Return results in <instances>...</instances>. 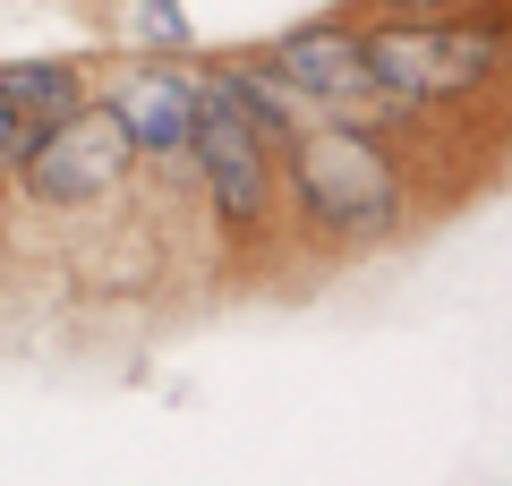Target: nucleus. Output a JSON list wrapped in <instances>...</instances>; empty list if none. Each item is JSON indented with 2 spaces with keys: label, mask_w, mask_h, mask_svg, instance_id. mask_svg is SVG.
Masks as SVG:
<instances>
[{
  "label": "nucleus",
  "mask_w": 512,
  "mask_h": 486,
  "mask_svg": "<svg viewBox=\"0 0 512 486\" xmlns=\"http://www.w3.org/2000/svg\"><path fill=\"white\" fill-rule=\"evenodd\" d=\"M0 103L18 111L26 128H52L86 103V86H77L69 60H18V69H0Z\"/></svg>",
  "instance_id": "obj_7"
},
{
  "label": "nucleus",
  "mask_w": 512,
  "mask_h": 486,
  "mask_svg": "<svg viewBox=\"0 0 512 486\" xmlns=\"http://www.w3.org/2000/svg\"><path fill=\"white\" fill-rule=\"evenodd\" d=\"M146 26H154V35H163V43H180V35H188V26H180V9H171V0H146Z\"/></svg>",
  "instance_id": "obj_9"
},
{
  "label": "nucleus",
  "mask_w": 512,
  "mask_h": 486,
  "mask_svg": "<svg viewBox=\"0 0 512 486\" xmlns=\"http://www.w3.org/2000/svg\"><path fill=\"white\" fill-rule=\"evenodd\" d=\"M274 86L308 94V103H376V69H367V43L342 26H299L274 43Z\"/></svg>",
  "instance_id": "obj_5"
},
{
  "label": "nucleus",
  "mask_w": 512,
  "mask_h": 486,
  "mask_svg": "<svg viewBox=\"0 0 512 486\" xmlns=\"http://www.w3.org/2000/svg\"><path fill=\"white\" fill-rule=\"evenodd\" d=\"M376 94L393 103H436V94H470L495 77V26H393L367 43Z\"/></svg>",
  "instance_id": "obj_4"
},
{
  "label": "nucleus",
  "mask_w": 512,
  "mask_h": 486,
  "mask_svg": "<svg viewBox=\"0 0 512 486\" xmlns=\"http://www.w3.org/2000/svg\"><path fill=\"white\" fill-rule=\"evenodd\" d=\"M188 145L205 162V197L222 205L231 231H248L274 197V162H265V128L248 120V103L231 94V77H205L197 86V111H188Z\"/></svg>",
  "instance_id": "obj_2"
},
{
  "label": "nucleus",
  "mask_w": 512,
  "mask_h": 486,
  "mask_svg": "<svg viewBox=\"0 0 512 486\" xmlns=\"http://www.w3.org/2000/svg\"><path fill=\"white\" fill-rule=\"evenodd\" d=\"M128 162H137L128 128L111 120V111H86V103H77L69 120L35 128V145L18 154V171H26V197H43V205H86V197H111V188L128 180Z\"/></svg>",
  "instance_id": "obj_3"
},
{
  "label": "nucleus",
  "mask_w": 512,
  "mask_h": 486,
  "mask_svg": "<svg viewBox=\"0 0 512 486\" xmlns=\"http://www.w3.org/2000/svg\"><path fill=\"white\" fill-rule=\"evenodd\" d=\"M291 188L325 231H384L402 214V171L384 162L367 128H299L291 137Z\"/></svg>",
  "instance_id": "obj_1"
},
{
  "label": "nucleus",
  "mask_w": 512,
  "mask_h": 486,
  "mask_svg": "<svg viewBox=\"0 0 512 486\" xmlns=\"http://www.w3.org/2000/svg\"><path fill=\"white\" fill-rule=\"evenodd\" d=\"M26 145H35V128H26V120H18V111L0 103V162H18V154H26Z\"/></svg>",
  "instance_id": "obj_8"
},
{
  "label": "nucleus",
  "mask_w": 512,
  "mask_h": 486,
  "mask_svg": "<svg viewBox=\"0 0 512 486\" xmlns=\"http://www.w3.org/2000/svg\"><path fill=\"white\" fill-rule=\"evenodd\" d=\"M188 111H197V86L171 69H137L120 94H111V120L128 128L137 154H163V145H188Z\"/></svg>",
  "instance_id": "obj_6"
},
{
  "label": "nucleus",
  "mask_w": 512,
  "mask_h": 486,
  "mask_svg": "<svg viewBox=\"0 0 512 486\" xmlns=\"http://www.w3.org/2000/svg\"><path fill=\"white\" fill-rule=\"evenodd\" d=\"M410 9H444V0H410Z\"/></svg>",
  "instance_id": "obj_10"
}]
</instances>
